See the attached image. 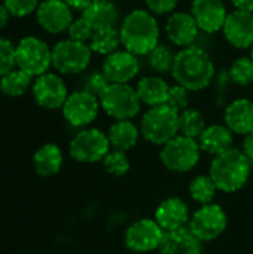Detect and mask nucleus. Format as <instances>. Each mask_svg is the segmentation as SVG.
I'll return each mask as SVG.
<instances>
[{"instance_id":"f257e3e1","label":"nucleus","mask_w":253,"mask_h":254,"mask_svg":"<svg viewBox=\"0 0 253 254\" xmlns=\"http://www.w3.org/2000/svg\"><path fill=\"white\" fill-rule=\"evenodd\" d=\"M171 74L176 83L194 92L207 88L215 80L216 70L207 51L191 45L176 54Z\"/></svg>"},{"instance_id":"f03ea898","label":"nucleus","mask_w":253,"mask_h":254,"mask_svg":"<svg viewBox=\"0 0 253 254\" xmlns=\"http://www.w3.org/2000/svg\"><path fill=\"white\" fill-rule=\"evenodd\" d=\"M121 45L134 55H148L160 43V25L148 9L128 12L119 27Z\"/></svg>"},{"instance_id":"7ed1b4c3","label":"nucleus","mask_w":253,"mask_h":254,"mask_svg":"<svg viewBox=\"0 0 253 254\" xmlns=\"http://www.w3.org/2000/svg\"><path fill=\"white\" fill-rule=\"evenodd\" d=\"M252 173V162L240 149H230L213 156L209 168V176L215 182L218 190L224 193H236L242 190Z\"/></svg>"},{"instance_id":"20e7f679","label":"nucleus","mask_w":253,"mask_h":254,"mask_svg":"<svg viewBox=\"0 0 253 254\" xmlns=\"http://www.w3.org/2000/svg\"><path fill=\"white\" fill-rule=\"evenodd\" d=\"M140 132L152 144H166L179 134V112L167 104L149 107L142 116Z\"/></svg>"},{"instance_id":"39448f33","label":"nucleus","mask_w":253,"mask_h":254,"mask_svg":"<svg viewBox=\"0 0 253 254\" xmlns=\"http://www.w3.org/2000/svg\"><path fill=\"white\" fill-rule=\"evenodd\" d=\"M201 147L197 138L177 134L161 146L160 159L171 173H188L197 167L201 158Z\"/></svg>"},{"instance_id":"423d86ee","label":"nucleus","mask_w":253,"mask_h":254,"mask_svg":"<svg viewBox=\"0 0 253 254\" xmlns=\"http://www.w3.org/2000/svg\"><path fill=\"white\" fill-rule=\"evenodd\" d=\"M98 100L104 113L115 121L133 119L142 107L136 88L128 83H109Z\"/></svg>"},{"instance_id":"0eeeda50","label":"nucleus","mask_w":253,"mask_h":254,"mask_svg":"<svg viewBox=\"0 0 253 254\" xmlns=\"http://www.w3.org/2000/svg\"><path fill=\"white\" fill-rule=\"evenodd\" d=\"M16 67L33 79L49 71L52 67V48L37 36H24L16 43Z\"/></svg>"},{"instance_id":"6e6552de","label":"nucleus","mask_w":253,"mask_h":254,"mask_svg":"<svg viewBox=\"0 0 253 254\" xmlns=\"http://www.w3.org/2000/svg\"><path fill=\"white\" fill-rule=\"evenodd\" d=\"M110 149L107 132L98 128H82L69 143V155L79 164L101 162Z\"/></svg>"},{"instance_id":"1a4fd4ad","label":"nucleus","mask_w":253,"mask_h":254,"mask_svg":"<svg viewBox=\"0 0 253 254\" xmlns=\"http://www.w3.org/2000/svg\"><path fill=\"white\" fill-rule=\"evenodd\" d=\"M92 51L88 43L64 39L52 46V68L60 74L84 73L91 63Z\"/></svg>"},{"instance_id":"9d476101","label":"nucleus","mask_w":253,"mask_h":254,"mask_svg":"<svg viewBox=\"0 0 253 254\" xmlns=\"http://www.w3.org/2000/svg\"><path fill=\"white\" fill-rule=\"evenodd\" d=\"M228 226V216L225 210L215 202L204 204L197 208L189 219L188 228L201 243H212L218 240Z\"/></svg>"},{"instance_id":"9b49d317","label":"nucleus","mask_w":253,"mask_h":254,"mask_svg":"<svg viewBox=\"0 0 253 254\" xmlns=\"http://www.w3.org/2000/svg\"><path fill=\"white\" fill-rule=\"evenodd\" d=\"M166 231L155 219L143 217L133 222L124 234V244L133 253H152L160 249Z\"/></svg>"},{"instance_id":"f8f14e48","label":"nucleus","mask_w":253,"mask_h":254,"mask_svg":"<svg viewBox=\"0 0 253 254\" xmlns=\"http://www.w3.org/2000/svg\"><path fill=\"white\" fill-rule=\"evenodd\" d=\"M100 109L101 106L98 97L78 89L69 94L66 103L61 107V113L70 127L82 129L97 119Z\"/></svg>"},{"instance_id":"ddd939ff","label":"nucleus","mask_w":253,"mask_h":254,"mask_svg":"<svg viewBox=\"0 0 253 254\" xmlns=\"http://www.w3.org/2000/svg\"><path fill=\"white\" fill-rule=\"evenodd\" d=\"M31 95L39 107L46 110H58L69 97V89L60 73L46 71L33 79Z\"/></svg>"},{"instance_id":"4468645a","label":"nucleus","mask_w":253,"mask_h":254,"mask_svg":"<svg viewBox=\"0 0 253 254\" xmlns=\"http://www.w3.org/2000/svg\"><path fill=\"white\" fill-rule=\"evenodd\" d=\"M39 27L49 34L67 33L73 22V9L64 0H42L36 9Z\"/></svg>"},{"instance_id":"2eb2a0df","label":"nucleus","mask_w":253,"mask_h":254,"mask_svg":"<svg viewBox=\"0 0 253 254\" xmlns=\"http://www.w3.org/2000/svg\"><path fill=\"white\" fill-rule=\"evenodd\" d=\"M140 70L137 55L127 49H118L104 57L101 71L110 83H128Z\"/></svg>"},{"instance_id":"dca6fc26","label":"nucleus","mask_w":253,"mask_h":254,"mask_svg":"<svg viewBox=\"0 0 253 254\" xmlns=\"http://www.w3.org/2000/svg\"><path fill=\"white\" fill-rule=\"evenodd\" d=\"M191 13L200 28L207 34L222 30L228 10L222 0H192Z\"/></svg>"},{"instance_id":"f3484780","label":"nucleus","mask_w":253,"mask_h":254,"mask_svg":"<svg viewBox=\"0 0 253 254\" xmlns=\"http://www.w3.org/2000/svg\"><path fill=\"white\" fill-rule=\"evenodd\" d=\"M224 36L230 45L237 49L253 46V12L234 9L228 13L222 27Z\"/></svg>"},{"instance_id":"a211bd4d","label":"nucleus","mask_w":253,"mask_h":254,"mask_svg":"<svg viewBox=\"0 0 253 254\" xmlns=\"http://www.w3.org/2000/svg\"><path fill=\"white\" fill-rule=\"evenodd\" d=\"M154 219L167 232L179 228H185L189 223L191 211L188 204L179 196H170L163 199L154 213Z\"/></svg>"},{"instance_id":"6ab92c4d","label":"nucleus","mask_w":253,"mask_h":254,"mask_svg":"<svg viewBox=\"0 0 253 254\" xmlns=\"http://www.w3.org/2000/svg\"><path fill=\"white\" fill-rule=\"evenodd\" d=\"M166 33L173 45L179 48H186L194 45L195 39L198 37L200 28L191 12L176 10L170 13L166 22Z\"/></svg>"},{"instance_id":"aec40b11","label":"nucleus","mask_w":253,"mask_h":254,"mask_svg":"<svg viewBox=\"0 0 253 254\" xmlns=\"http://www.w3.org/2000/svg\"><path fill=\"white\" fill-rule=\"evenodd\" d=\"M158 252L160 254H203V243L185 226L167 231Z\"/></svg>"},{"instance_id":"412c9836","label":"nucleus","mask_w":253,"mask_h":254,"mask_svg":"<svg viewBox=\"0 0 253 254\" xmlns=\"http://www.w3.org/2000/svg\"><path fill=\"white\" fill-rule=\"evenodd\" d=\"M225 125L239 135H248L253 131V100L239 98L231 101L224 112Z\"/></svg>"},{"instance_id":"4be33fe9","label":"nucleus","mask_w":253,"mask_h":254,"mask_svg":"<svg viewBox=\"0 0 253 254\" xmlns=\"http://www.w3.org/2000/svg\"><path fill=\"white\" fill-rule=\"evenodd\" d=\"M31 164L37 176L45 179L54 177L61 171L64 165V153L58 144L45 143L33 153Z\"/></svg>"},{"instance_id":"5701e85b","label":"nucleus","mask_w":253,"mask_h":254,"mask_svg":"<svg viewBox=\"0 0 253 254\" xmlns=\"http://www.w3.org/2000/svg\"><path fill=\"white\" fill-rule=\"evenodd\" d=\"M197 140L203 152L216 156L233 149L234 132L225 124L224 125L213 124V125H207Z\"/></svg>"},{"instance_id":"b1692460","label":"nucleus","mask_w":253,"mask_h":254,"mask_svg":"<svg viewBox=\"0 0 253 254\" xmlns=\"http://www.w3.org/2000/svg\"><path fill=\"white\" fill-rule=\"evenodd\" d=\"M82 16L92 25L94 30L103 27H118L119 9L110 0H92V3L82 12Z\"/></svg>"},{"instance_id":"393cba45","label":"nucleus","mask_w":253,"mask_h":254,"mask_svg":"<svg viewBox=\"0 0 253 254\" xmlns=\"http://www.w3.org/2000/svg\"><path fill=\"white\" fill-rule=\"evenodd\" d=\"M140 134H142L140 128L131 119L115 121L107 129L110 147L118 149V150H124V152L131 150L137 144Z\"/></svg>"},{"instance_id":"a878e982","label":"nucleus","mask_w":253,"mask_h":254,"mask_svg":"<svg viewBox=\"0 0 253 254\" xmlns=\"http://www.w3.org/2000/svg\"><path fill=\"white\" fill-rule=\"evenodd\" d=\"M169 83L161 76H145L139 80L136 91L142 101V104H146L149 107L166 104L169 97Z\"/></svg>"},{"instance_id":"bb28decb","label":"nucleus","mask_w":253,"mask_h":254,"mask_svg":"<svg viewBox=\"0 0 253 254\" xmlns=\"http://www.w3.org/2000/svg\"><path fill=\"white\" fill-rule=\"evenodd\" d=\"M33 85V77L25 71L15 67L0 77V92L10 98H18L25 95Z\"/></svg>"},{"instance_id":"cd10ccee","label":"nucleus","mask_w":253,"mask_h":254,"mask_svg":"<svg viewBox=\"0 0 253 254\" xmlns=\"http://www.w3.org/2000/svg\"><path fill=\"white\" fill-rule=\"evenodd\" d=\"M92 54L109 55L119 49L121 46V34L118 27H103L94 30L89 42H88Z\"/></svg>"},{"instance_id":"c85d7f7f","label":"nucleus","mask_w":253,"mask_h":254,"mask_svg":"<svg viewBox=\"0 0 253 254\" xmlns=\"http://www.w3.org/2000/svg\"><path fill=\"white\" fill-rule=\"evenodd\" d=\"M188 192H189V196L195 202H198L200 205H204V204L213 202L218 188L209 174H200V176H195L189 182Z\"/></svg>"},{"instance_id":"c756f323","label":"nucleus","mask_w":253,"mask_h":254,"mask_svg":"<svg viewBox=\"0 0 253 254\" xmlns=\"http://www.w3.org/2000/svg\"><path fill=\"white\" fill-rule=\"evenodd\" d=\"M206 127L207 125L204 115L200 110L188 107L179 113V134L191 138H198Z\"/></svg>"},{"instance_id":"7c9ffc66","label":"nucleus","mask_w":253,"mask_h":254,"mask_svg":"<svg viewBox=\"0 0 253 254\" xmlns=\"http://www.w3.org/2000/svg\"><path fill=\"white\" fill-rule=\"evenodd\" d=\"M148 58H149L148 60L149 61V65H151V68L154 71H157L160 74H166V73H171L176 54L167 45L158 43V46L154 48L148 54Z\"/></svg>"},{"instance_id":"2f4dec72","label":"nucleus","mask_w":253,"mask_h":254,"mask_svg":"<svg viewBox=\"0 0 253 254\" xmlns=\"http://www.w3.org/2000/svg\"><path fill=\"white\" fill-rule=\"evenodd\" d=\"M103 168L107 174L115 176V177H122L130 171V159L127 152L118 150V149H110L107 155L101 161Z\"/></svg>"},{"instance_id":"473e14b6","label":"nucleus","mask_w":253,"mask_h":254,"mask_svg":"<svg viewBox=\"0 0 253 254\" xmlns=\"http://www.w3.org/2000/svg\"><path fill=\"white\" fill-rule=\"evenodd\" d=\"M231 82L240 86H248L253 83V58L240 57L228 68Z\"/></svg>"},{"instance_id":"72a5a7b5","label":"nucleus","mask_w":253,"mask_h":254,"mask_svg":"<svg viewBox=\"0 0 253 254\" xmlns=\"http://www.w3.org/2000/svg\"><path fill=\"white\" fill-rule=\"evenodd\" d=\"M109 80L107 77L103 74L101 70H92L86 74H84V77L81 79V86L79 89L85 91V92H89L95 97H100L104 89L109 86Z\"/></svg>"},{"instance_id":"f704fd0d","label":"nucleus","mask_w":253,"mask_h":254,"mask_svg":"<svg viewBox=\"0 0 253 254\" xmlns=\"http://www.w3.org/2000/svg\"><path fill=\"white\" fill-rule=\"evenodd\" d=\"M16 67V45L0 36V77Z\"/></svg>"},{"instance_id":"c9c22d12","label":"nucleus","mask_w":253,"mask_h":254,"mask_svg":"<svg viewBox=\"0 0 253 254\" xmlns=\"http://www.w3.org/2000/svg\"><path fill=\"white\" fill-rule=\"evenodd\" d=\"M189 92H191L189 89H186L185 86L176 83V85L170 86L166 104L180 113V112H183L185 109L189 107V101H191Z\"/></svg>"},{"instance_id":"e433bc0d","label":"nucleus","mask_w":253,"mask_h":254,"mask_svg":"<svg viewBox=\"0 0 253 254\" xmlns=\"http://www.w3.org/2000/svg\"><path fill=\"white\" fill-rule=\"evenodd\" d=\"M92 33H94L92 25L82 15L79 18L73 19V22L70 24V27L67 30L69 39L76 40V42H82V43H88L91 36H92Z\"/></svg>"},{"instance_id":"4c0bfd02","label":"nucleus","mask_w":253,"mask_h":254,"mask_svg":"<svg viewBox=\"0 0 253 254\" xmlns=\"http://www.w3.org/2000/svg\"><path fill=\"white\" fill-rule=\"evenodd\" d=\"M40 0H3V4L7 7L13 18H25L36 12Z\"/></svg>"},{"instance_id":"58836bf2","label":"nucleus","mask_w":253,"mask_h":254,"mask_svg":"<svg viewBox=\"0 0 253 254\" xmlns=\"http://www.w3.org/2000/svg\"><path fill=\"white\" fill-rule=\"evenodd\" d=\"M179 0H145L146 7L154 15H166L174 12Z\"/></svg>"},{"instance_id":"ea45409f","label":"nucleus","mask_w":253,"mask_h":254,"mask_svg":"<svg viewBox=\"0 0 253 254\" xmlns=\"http://www.w3.org/2000/svg\"><path fill=\"white\" fill-rule=\"evenodd\" d=\"M215 79H216V88H218L219 91H225V89L228 88L230 82H231V77H230V71H228V70L219 71V73L215 76Z\"/></svg>"},{"instance_id":"a19ab883","label":"nucleus","mask_w":253,"mask_h":254,"mask_svg":"<svg viewBox=\"0 0 253 254\" xmlns=\"http://www.w3.org/2000/svg\"><path fill=\"white\" fill-rule=\"evenodd\" d=\"M242 150H243V153L248 156V159L253 164V131L252 132H249L248 135H245Z\"/></svg>"},{"instance_id":"79ce46f5","label":"nucleus","mask_w":253,"mask_h":254,"mask_svg":"<svg viewBox=\"0 0 253 254\" xmlns=\"http://www.w3.org/2000/svg\"><path fill=\"white\" fill-rule=\"evenodd\" d=\"M73 10H79V12H84L91 3L92 0H64Z\"/></svg>"},{"instance_id":"37998d69","label":"nucleus","mask_w":253,"mask_h":254,"mask_svg":"<svg viewBox=\"0 0 253 254\" xmlns=\"http://www.w3.org/2000/svg\"><path fill=\"white\" fill-rule=\"evenodd\" d=\"M10 12L7 10V7L3 4V3H0V30H3V28H6L7 27V24H9V21H10Z\"/></svg>"},{"instance_id":"c03bdc74","label":"nucleus","mask_w":253,"mask_h":254,"mask_svg":"<svg viewBox=\"0 0 253 254\" xmlns=\"http://www.w3.org/2000/svg\"><path fill=\"white\" fill-rule=\"evenodd\" d=\"M236 9L239 10H246V12H253V0H231Z\"/></svg>"},{"instance_id":"a18cd8bd","label":"nucleus","mask_w":253,"mask_h":254,"mask_svg":"<svg viewBox=\"0 0 253 254\" xmlns=\"http://www.w3.org/2000/svg\"><path fill=\"white\" fill-rule=\"evenodd\" d=\"M251 57H252V58H253V46H252V55H251Z\"/></svg>"}]
</instances>
